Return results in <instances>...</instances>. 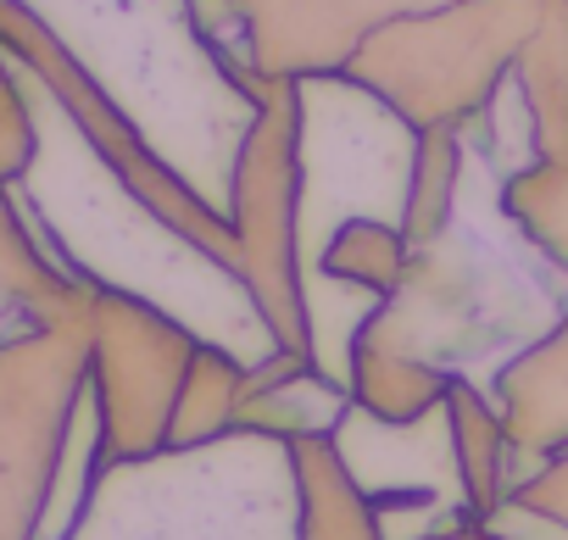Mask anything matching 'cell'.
<instances>
[{"label": "cell", "mask_w": 568, "mask_h": 540, "mask_svg": "<svg viewBox=\"0 0 568 540\" xmlns=\"http://www.w3.org/2000/svg\"><path fill=\"white\" fill-rule=\"evenodd\" d=\"M29 95H34L40 151H34V167L12 184V195L23 217L34 223V234L45 240V251L90 291L140 296L162 307L168 318H179L206 346H223L229 357H240L245 368L267 363L278 340L262 324L245 279L217 256H206L195 240H184L173 223H162L106 167V156L84 140V129L34 73H29Z\"/></svg>", "instance_id": "6da1fadb"}, {"label": "cell", "mask_w": 568, "mask_h": 540, "mask_svg": "<svg viewBox=\"0 0 568 540\" xmlns=\"http://www.w3.org/2000/svg\"><path fill=\"white\" fill-rule=\"evenodd\" d=\"M62 57L134 123V134L229 217L234 167L262 118L267 79H240L195 23L190 0H12Z\"/></svg>", "instance_id": "7a4b0ae2"}, {"label": "cell", "mask_w": 568, "mask_h": 540, "mask_svg": "<svg viewBox=\"0 0 568 540\" xmlns=\"http://www.w3.org/2000/svg\"><path fill=\"white\" fill-rule=\"evenodd\" d=\"M568 307V285L524 245H501L485 228L452 217V228L429 245H413L402 285L363 324L357 351L418 368L440 385L474 379L496 385V374L524 357Z\"/></svg>", "instance_id": "3957f363"}, {"label": "cell", "mask_w": 568, "mask_h": 540, "mask_svg": "<svg viewBox=\"0 0 568 540\" xmlns=\"http://www.w3.org/2000/svg\"><path fill=\"white\" fill-rule=\"evenodd\" d=\"M68 540H302L296 446L234 429L190 451L101 462Z\"/></svg>", "instance_id": "277c9868"}, {"label": "cell", "mask_w": 568, "mask_h": 540, "mask_svg": "<svg viewBox=\"0 0 568 540\" xmlns=\"http://www.w3.org/2000/svg\"><path fill=\"white\" fill-rule=\"evenodd\" d=\"M424 129L352 73L296 79V251L302 285L346 223H407Z\"/></svg>", "instance_id": "5b68a950"}, {"label": "cell", "mask_w": 568, "mask_h": 540, "mask_svg": "<svg viewBox=\"0 0 568 540\" xmlns=\"http://www.w3.org/2000/svg\"><path fill=\"white\" fill-rule=\"evenodd\" d=\"M551 0H452L379 23L341 73L390 101L413 129H468L513 79Z\"/></svg>", "instance_id": "8992f818"}, {"label": "cell", "mask_w": 568, "mask_h": 540, "mask_svg": "<svg viewBox=\"0 0 568 540\" xmlns=\"http://www.w3.org/2000/svg\"><path fill=\"white\" fill-rule=\"evenodd\" d=\"M84 390L90 324L0 351V540H40Z\"/></svg>", "instance_id": "52a82bcc"}, {"label": "cell", "mask_w": 568, "mask_h": 540, "mask_svg": "<svg viewBox=\"0 0 568 540\" xmlns=\"http://www.w3.org/2000/svg\"><path fill=\"white\" fill-rule=\"evenodd\" d=\"M229 223L240 240V279L278 346L307 351L302 251H296V79H267L262 118L245 134Z\"/></svg>", "instance_id": "ba28073f"}, {"label": "cell", "mask_w": 568, "mask_h": 540, "mask_svg": "<svg viewBox=\"0 0 568 540\" xmlns=\"http://www.w3.org/2000/svg\"><path fill=\"white\" fill-rule=\"evenodd\" d=\"M206 340L140 296L95 291L90 318V401L101 424V462H140L168 451V424L184 374Z\"/></svg>", "instance_id": "9c48e42d"}, {"label": "cell", "mask_w": 568, "mask_h": 540, "mask_svg": "<svg viewBox=\"0 0 568 540\" xmlns=\"http://www.w3.org/2000/svg\"><path fill=\"white\" fill-rule=\"evenodd\" d=\"M95 318V291L45 251L18 195L0 190V351Z\"/></svg>", "instance_id": "30bf717a"}, {"label": "cell", "mask_w": 568, "mask_h": 540, "mask_svg": "<svg viewBox=\"0 0 568 540\" xmlns=\"http://www.w3.org/2000/svg\"><path fill=\"white\" fill-rule=\"evenodd\" d=\"M490 401H496V412L513 435V451H518L524 473L535 462L568 451V307H562V318L551 324L546 340H535L524 357H513L496 374Z\"/></svg>", "instance_id": "8fae6325"}, {"label": "cell", "mask_w": 568, "mask_h": 540, "mask_svg": "<svg viewBox=\"0 0 568 540\" xmlns=\"http://www.w3.org/2000/svg\"><path fill=\"white\" fill-rule=\"evenodd\" d=\"M446 418H452V440H457V468H463V496H468V512L479 523H490L513 490H518V451H513V435L490 401L485 385L474 379H452L446 390Z\"/></svg>", "instance_id": "7c38bea8"}, {"label": "cell", "mask_w": 568, "mask_h": 540, "mask_svg": "<svg viewBox=\"0 0 568 540\" xmlns=\"http://www.w3.org/2000/svg\"><path fill=\"white\" fill-rule=\"evenodd\" d=\"M245 379H251V368L240 357H229L223 346H201L184 374L173 424H168V451H190V446H212V440L234 435L240 407H245Z\"/></svg>", "instance_id": "4fadbf2b"}, {"label": "cell", "mask_w": 568, "mask_h": 540, "mask_svg": "<svg viewBox=\"0 0 568 540\" xmlns=\"http://www.w3.org/2000/svg\"><path fill=\"white\" fill-rule=\"evenodd\" d=\"M496 206L513 234L568 285V162H529L496 184Z\"/></svg>", "instance_id": "5bb4252c"}, {"label": "cell", "mask_w": 568, "mask_h": 540, "mask_svg": "<svg viewBox=\"0 0 568 540\" xmlns=\"http://www.w3.org/2000/svg\"><path fill=\"white\" fill-rule=\"evenodd\" d=\"M296 479H302V540H385L368 496L352 485L329 440L296 446Z\"/></svg>", "instance_id": "9a60e30c"}, {"label": "cell", "mask_w": 568, "mask_h": 540, "mask_svg": "<svg viewBox=\"0 0 568 540\" xmlns=\"http://www.w3.org/2000/svg\"><path fill=\"white\" fill-rule=\"evenodd\" d=\"M40 151V123H34V95H29V73L18 68V57L0 51V190H12Z\"/></svg>", "instance_id": "2e32d148"}, {"label": "cell", "mask_w": 568, "mask_h": 540, "mask_svg": "<svg viewBox=\"0 0 568 540\" xmlns=\"http://www.w3.org/2000/svg\"><path fill=\"white\" fill-rule=\"evenodd\" d=\"M513 507H524V512H535V518H546V523L568 529V451H562V457L535 462V468L518 479Z\"/></svg>", "instance_id": "e0dca14e"}, {"label": "cell", "mask_w": 568, "mask_h": 540, "mask_svg": "<svg viewBox=\"0 0 568 540\" xmlns=\"http://www.w3.org/2000/svg\"><path fill=\"white\" fill-rule=\"evenodd\" d=\"M485 529H457V534H435V540H479Z\"/></svg>", "instance_id": "ac0fdd59"}, {"label": "cell", "mask_w": 568, "mask_h": 540, "mask_svg": "<svg viewBox=\"0 0 568 540\" xmlns=\"http://www.w3.org/2000/svg\"><path fill=\"white\" fill-rule=\"evenodd\" d=\"M479 540H507V534H496V529H485V534H479Z\"/></svg>", "instance_id": "d6986e66"}]
</instances>
